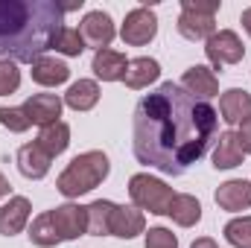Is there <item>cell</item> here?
I'll return each mask as SVG.
<instances>
[{"label":"cell","mask_w":251,"mask_h":248,"mask_svg":"<svg viewBox=\"0 0 251 248\" xmlns=\"http://www.w3.org/2000/svg\"><path fill=\"white\" fill-rule=\"evenodd\" d=\"M219 125L213 105L190 97L176 82L158 85L134 108V158L164 175H184L207 152Z\"/></svg>","instance_id":"6da1fadb"},{"label":"cell","mask_w":251,"mask_h":248,"mask_svg":"<svg viewBox=\"0 0 251 248\" xmlns=\"http://www.w3.org/2000/svg\"><path fill=\"white\" fill-rule=\"evenodd\" d=\"M64 6L53 0H0V53L12 62H38L53 50Z\"/></svg>","instance_id":"7a4b0ae2"},{"label":"cell","mask_w":251,"mask_h":248,"mask_svg":"<svg viewBox=\"0 0 251 248\" xmlns=\"http://www.w3.org/2000/svg\"><path fill=\"white\" fill-rule=\"evenodd\" d=\"M108 173H111L108 155L100 152V149H91V152L76 155V158L64 167L62 175H59V181H56V190L62 193L64 198H79V196L97 190V187L108 178Z\"/></svg>","instance_id":"3957f363"},{"label":"cell","mask_w":251,"mask_h":248,"mask_svg":"<svg viewBox=\"0 0 251 248\" xmlns=\"http://www.w3.org/2000/svg\"><path fill=\"white\" fill-rule=\"evenodd\" d=\"M128 196H131V204L137 210H149L155 216H167L173 198H176V190L170 184H164L161 178L149 175V173H137L128 178Z\"/></svg>","instance_id":"277c9868"},{"label":"cell","mask_w":251,"mask_h":248,"mask_svg":"<svg viewBox=\"0 0 251 248\" xmlns=\"http://www.w3.org/2000/svg\"><path fill=\"white\" fill-rule=\"evenodd\" d=\"M216 12L219 0H181V18L176 26L187 41H207L216 32Z\"/></svg>","instance_id":"5b68a950"},{"label":"cell","mask_w":251,"mask_h":248,"mask_svg":"<svg viewBox=\"0 0 251 248\" xmlns=\"http://www.w3.org/2000/svg\"><path fill=\"white\" fill-rule=\"evenodd\" d=\"M204 53H207V62H210V70H222L228 64L243 62L246 56V47L240 41V35L234 29H219L213 32L207 41H204Z\"/></svg>","instance_id":"8992f818"},{"label":"cell","mask_w":251,"mask_h":248,"mask_svg":"<svg viewBox=\"0 0 251 248\" xmlns=\"http://www.w3.org/2000/svg\"><path fill=\"white\" fill-rule=\"evenodd\" d=\"M158 35V15L149 6H137L126 15L123 26H120V38L128 47H143Z\"/></svg>","instance_id":"52a82bcc"},{"label":"cell","mask_w":251,"mask_h":248,"mask_svg":"<svg viewBox=\"0 0 251 248\" xmlns=\"http://www.w3.org/2000/svg\"><path fill=\"white\" fill-rule=\"evenodd\" d=\"M79 32H82V38H85V47H94V50H108L111 41H114V35H117L111 15L102 12V9L88 12V15L79 21Z\"/></svg>","instance_id":"ba28073f"},{"label":"cell","mask_w":251,"mask_h":248,"mask_svg":"<svg viewBox=\"0 0 251 248\" xmlns=\"http://www.w3.org/2000/svg\"><path fill=\"white\" fill-rule=\"evenodd\" d=\"M50 216H53L62 240H79L82 234H88V207H82V204H73V201L59 204L50 210Z\"/></svg>","instance_id":"9c48e42d"},{"label":"cell","mask_w":251,"mask_h":248,"mask_svg":"<svg viewBox=\"0 0 251 248\" xmlns=\"http://www.w3.org/2000/svg\"><path fill=\"white\" fill-rule=\"evenodd\" d=\"M32 204L26 196H9V201L0 204V237H15L29 225Z\"/></svg>","instance_id":"30bf717a"},{"label":"cell","mask_w":251,"mask_h":248,"mask_svg":"<svg viewBox=\"0 0 251 248\" xmlns=\"http://www.w3.org/2000/svg\"><path fill=\"white\" fill-rule=\"evenodd\" d=\"M178 85L187 91L190 97H196V99H201V102H207L210 97L219 94V76H216L210 67H204V64H193V67H187Z\"/></svg>","instance_id":"8fae6325"},{"label":"cell","mask_w":251,"mask_h":248,"mask_svg":"<svg viewBox=\"0 0 251 248\" xmlns=\"http://www.w3.org/2000/svg\"><path fill=\"white\" fill-rule=\"evenodd\" d=\"M62 105H64V99H59L56 94H32V97L24 102V111H26V117H29L32 125L47 128V125L59 123Z\"/></svg>","instance_id":"7c38bea8"},{"label":"cell","mask_w":251,"mask_h":248,"mask_svg":"<svg viewBox=\"0 0 251 248\" xmlns=\"http://www.w3.org/2000/svg\"><path fill=\"white\" fill-rule=\"evenodd\" d=\"M50 155L32 140V143H24L21 149H18V170H21V175L24 178H29V181H41L47 173H50Z\"/></svg>","instance_id":"4fadbf2b"},{"label":"cell","mask_w":251,"mask_h":248,"mask_svg":"<svg viewBox=\"0 0 251 248\" xmlns=\"http://www.w3.org/2000/svg\"><path fill=\"white\" fill-rule=\"evenodd\" d=\"M137 234H146V216L134 204H117L111 216V237L134 240Z\"/></svg>","instance_id":"5bb4252c"},{"label":"cell","mask_w":251,"mask_h":248,"mask_svg":"<svg viewBox=\"0 0 251 248\" xmlns=\"http://www.w3.org/2000/svg\"><path fill=\"white\" fill-rule=\"evenodd\" d=\"M216 204L228 213H240V210H249L251 207V181L246 178H231L225 184H219L216 190Z\"/></svg>","instance_id":"9a60e30c"},{"label":"cell","mask_w":251,"mask_h":248,"mask_svg":"<svg viewBox=\"0 0 251 248\" xmlns=\"http://www.w3.org/2000/svg\"><path fill=\"white\" fill-rule=\"evenodd\" d=\"M219 114L228 125H240L246 117H251V94L246 88H228L219 97Z\"/></svg>","instance_id":"2e32d148"},{"label":"cell","mask_w":251,"mask_h":248,"mask_svg":"<svg viewBox=\"0 0 251 248\" xmlns=\"http://www.w3.org/2000/svg\"><path fill=\"white\" fill-rule=\"evenodd\" d=\"M126 67H128V59H126L120 50H97L94 53V62H91V70L97 73V79L102 82H120L126 76Z\"/></svg>","instance_id":"e0dca14e"},{"label":"cell","mask_w":251,"mask_h":248,"mask_svg":"<svg viewBox=\"0 0 251 248\" xmlns=\"http://www.w3.org/2000/svg\"><path fill=\"white\" fill-rule=\"evenodd\" d=\"M158 76H161V64L155 59H149V56H140V59L128 62L123 82H126V88H131V91H143L152 82H158Z\"/></svg>","instance_id":"ac0fdd59"},{"label":"cell","mask_w":251,"mask_h":248,"mask_svg":"<svg viewBox=\"0 0 251 248\" xmlns=\"http://www.w3.org/2000/svg\"><path fill=\"white\" fill-rule=\"evenodd\" d=\"M32 82L44 85V88H56V85H64L70 79V67L62 62V59H53V56H41L38 62H32Z\"/></svg>","instance_id":"d6986e66"},{"label":"cell","mask_w":251,"mask_h":248,"mask_svg":"<svg viewBox=\"0 0 251 248\" xmlns=\"http://www.w3.org/2000/svg\"><path fill=\"white\" fill-rule=\"evenodd\" d=\"M246 161V152L237 143V131H222L213 149V167L216 170H234Z\"/></svg>","instance_id":"ffe728a7"},{"label":"cell","mask_w":251,"mask_h":248,"mask_svg":"<svg viewBox=\"0 0 251 248\" xmlns=\"http://www.w3.org/2000/svg\"><path fill=\"white\" fill-rule=\"evenodd\" d=\"M97 102H100V85L94 79H79L64 94V105L73 111H91Z\"/></svg>","instance_id":"44dd1931"},{"label":"cell","mask_w":251,"mask_h":248,"mask_svg":"<svg viewBox=\"0 0 251 248\" xmlns=\"http://www.w3.org/2000/svg\"><path fill=\"white\" fill-rule=\"evenodd\" d=\"M167 216H170L178 228H193V225L201 219V204H199V198L190 196V193H176V198H173Z\"/></svg>","instance_id":"7402d4cb"},{"label":"cell","mask_w":251,"mask_h":248,"mask_svg":"<svg viewBox=\"0 0 251 248\" xmlns=\"http://www.w3.org/2000/svg\"><path fill=\"white\" fill-rule=\"evenodd\" d=\"M85 207H88V234L91 237H108L111 234V216H114L117 204L108 198H97Z\"/></svg>","instance_id":"603a6c76"},{"label":"cell","mask_w":251,"mask_h":248,"mask_svg":"<svg viewBox=\"0 0 251 248\" xmlns=\"http://www.w3.org/2000/svg\"><path fill=\"white\" fill-rule=\"evenodd\" d=\"M29 243L38 248H53V246H59V243H64L59 228H56V222H53V216H50V210H44V213H38L32 219V225H29Z\"/></svg>","instance_id":"cb8c5ba5"},{"label":"cell","mask_w":251,"mask_h":248,"mask_svg":"<svg viewBox=\"0 0 251 248\" xmlns=\"http://www.w3.org/2000/svg\"><path fill=\"white\" fill-rule=\"evenodd\" d=\"M50 158H56V155H62L64 149L70 146V125L67 123H53V125H47V128H41L38 131V140H35Z\"/></svg>","instance_id":"d4e9b609"},{"label":"cell","mask_w":251,"mask_h":248,"mask_svg":"<svg viewBox=\"0 0 251 248\" xmlns=\"http://www.w3.org/2000/svg\"><path fill=\"white\" fill-rule=\"evenodd\" d=\"M53 50L62 53V56H82L85 50V38L76 26H62L59 35L53 38Z\"/></svg>","instance_id":"484cf974"},{"label":"cell","mask_w":251,"mask_h":248,"mask_svg":"<svg viewBox=\"0 0 251 248\" xmlns=\"http://www.w3.org/2000/svg\"><path fill=\"white\" fill-rule=\"evenodd\" d=\"M225 240L234 248H251V216H237L225 225Z\"/></svg>","instance_id":"4316f807"},{"label":"cell","mask_w":251,"mask_h":248,"mask_svg":"<svg viewBox=\"0 0 251 248\" xmlns=\"http://www.w3.org/2000/svg\"><path fill=\"white\" fill-rule=\"evenodd\" d=\"M21 85V70H18V62L12 59H0V97L6 94H15Z\"/></svg>","instance_id":"83f0119b"},{"label":"cell","mask_w":251,"mask_h":248,"mask_svg":"<svg viewBox=\"0 0 251 248\" xmlns=\"http://www.w3.org/2000/svg\"><path fill=\"white\" fill-rule=\"evenodd\" d=\"M0 125L15 131V134H24L32 123H29V117H26V111L21 105V108H0Z\"/></svg>","instance_id":"f1b7e54d"},{"label":"cell","mask_w":251,"mask_h":248,"mask_svg":"<svg viewBox=\"0 0 251 248\" xmlns=\"http://www.w3.org/2000/svg\"><path fill=\"white\" fill-rule=\"evenodd\" d=\"M146 248H178V240H176V234L170 231V228H149L146 231Z\"/></svg>","instance_id":"f546056e"},{"label":"cell","mask_w":251,"mask_h":248,"mask_svg":"<svg viewBox=\"0 0 251 248\" xmlns=\"http://www.w3.org/2000/svg\"><path fill=\"white\" fill-rule=\"evenodd\" d=\"M237 143H240V149L246 155H251V117H246L240 123V128H237Z\"/></svg>","instance_id":"4dcf8cb0"},{"label":"cell","mask_w":251,"mask_h":248,"mask_svg":"<svg viewBox=\"0 0 251 248\" xmlns=\"http://www.w3.org/2000/svg\"><path fill=\"white\" fill-rule=\"evenodd\" d=\"M190 248H219V246H216V240H210V237H199Z\"/></svg>","instance_id":"1f68e13d"},{"label":"cell","mask_w":251,"mask_h":248,"mask_svg":"<svg viewBox=\"0 0 251 248\" xmlns=\"http://www.w3.org/2000/svg\"><path fill=\"white\" fill-rule=\"evenodd\" d=\"M240 21H243V29H246V32L251 35V6H249V9H243V15H240Z\"/></svg>","instance_id":"d6a6232c"},{"label":"cell","mask_w":251,"mask_h":248,"mask_svg":"<svg viewBox=\"0 0 251 248\" xmlns=\"http://www.w3.org/2000/svg\"><path fill=\"white\" fill-rule=\"evenodd\" d=\"M9 190H12V184H9V181H6V175L0 173V198H6V196H9Z\"/></svg>","instance_id":"836d02e7"}]
</instances>
